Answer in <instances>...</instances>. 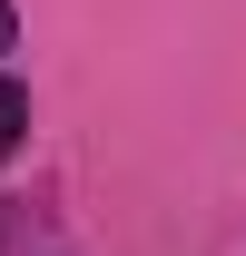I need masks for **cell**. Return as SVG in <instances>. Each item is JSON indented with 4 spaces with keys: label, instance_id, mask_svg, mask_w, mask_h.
<instances>
[{
    "label": "cell",
    "instance_id": "obj_2",
    "mask_svg": "<svg viewBox=\"0 0 246 256\" xmlns=\"http://www.w3.org/2000/svg\"><path fill=\"white\" fill-rule=\"evenodd\" d=\"M10 40H20V10H10V0H0V50H10Z\"/></svg>",
    "mask_w": 246,
    "mask_h": 256
},
{
    "label": "cell",
    "instance_id": "obj_1",
    "mask_svg": "<svg viewBox=\"0 0 246 256\" xmlns=\"http://www.w3.org/2000/svg\"><path fill=\"white\" fill-rule=\"evenodd\" d=\"M20 138H30V89H20V79H0V158H10Z\"/></svg>",
    "mask_w": 246,
    "mask_h": 256
}]
</instances>
